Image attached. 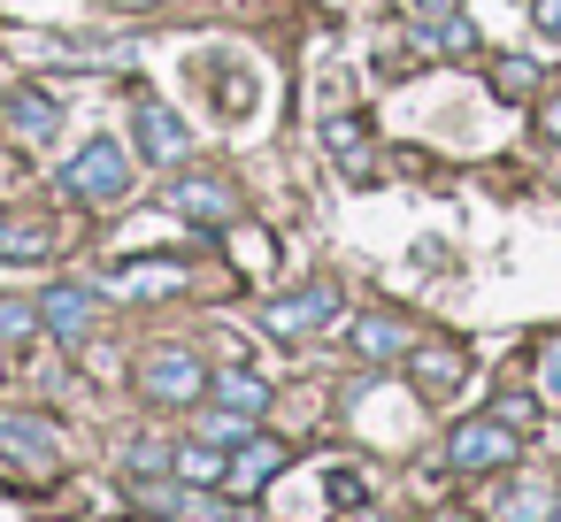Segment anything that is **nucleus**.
Wrapping results in <instances>:
<instances>
[{"mask_svg":"<svg viewBox=\"0 0 561 522\" xmlns=\"http://www.w3.org/2000/svg\"><path fill=\"white\" fill-rule=\"evenodd\" d=\"M323 139H331V154H339L346 170H362V124H346V116H339V124H331Z\"/></svg>","mask_w":561,"mask_h":522,"instance_id":"22","label":"nucleus"},{"mask_svg":"<svg viewBox=\"0 0 561 522\" xmlns=\"http://www.w3.org/2000/svg\"><path fill=\"white\" fill-rule=\"evenodd\" d=\"M39 330V308L32 300H0V346H16V338H32Z\"/></svg>","mask_w":561,"mask_h":522,"instance_id":"21","label":"nucleus"},{"mask_svg":"<svg viewBox=\"0 0 561 522\" xmlns=\"http://www.w3.org/2000/svg\"><path fill=\"white\" fill-rule=\"evenodd\" d=\"M492 522H561V499H553L546 476H515V484H500Z\"/></svg>","mask_w":561,"mask_h":522,"instance_id":"10","label":"nucleus"},{"mask_svg":"<svg viewBox=\"0 0 561 522\" xmlns=\"http://www.w3.org/2000/svg\"><path fill=\"white\" fill-rule=\"evenodd\" d=\"M0 453H9L16 468H32V476H55L62 438H55L47 422H32V415H0Z\"/></svg>","mask_w":561,"mask_h":522,"instance_id":"6","label":"nucleus"},{"mask_svg":"<svg viewBox=\"0 0 561 522\" xmlns=\"http://www.w3.org/2000/svg\"><path fill=\"white\" fill-rule=\"evenodd\" d=\"M492 93H500V101H530V93H538V62L507 55V62L492 70Z\"/></svg>","mask_w":561,"mask_h":522,"instance_id":"20","label":"nucleus"},{"mask_svg":"<svg viewBox=\"0 0 561 522\" xmlns=\"http://www.w3.org/2000/svg\"><path fill=\"white\" fill-rule=\"evenodd\" d=\"M131 139H139L131 154H147V162H162V170L193 154V131H185V116H178V108H162V101H139V108H131Z\"/></svg>","mask_w":561,"mask_h":522,"instance_id":"3","label":"nucleus"},{"mask_svg":"<svg viewBox=\"0 0 561 522\" xmlns=\"http://www.w3.org/2000/svg\"><path fill=\"white\" fill-rule=\"evenodd\" d=\"M0 124H9V139H24V147H47L62 131V108L47 93H9L0 101Z\"/></svg>","mask_w":561,"mask_h":522,"instance_id":"11","label":"nucleus"},{"mask_svg":"<svg viewBox=\"0 0 561 522\" xmlns=\"http://www.w3.org/2000/svg\"><path fill=\"white\" fill-rule=\"evenodd\" d=\"M47 254H55L47 216H0V262H47Z\"/></svg>","mask_w":561,"mask_h":522,"instance_id":"14","label":"nucleus"},{"mask_svg":"<svg viewBox=\"0 0 561 522\" xmlns=\"http://www.w3.org/2000/svg\"><path fill=\"white\" fill-rule=\"evenodd\" d=\"M538 131H546V139H553V147H561V93H553V101H546V108H538Z\"/></svg>","mask_w":561,"mask_h":522,"instance_id":"25","label":"nucleus"},{"mask_svg":"<svg viewBox=\"0 0 561 522\" xmlns=\"http://www.w3.org/2000/svg\"><path fill=\"white\" fill-rule=\"evenodd\" d=\"M170 208H178L185 223H231V216H239V193H231L224 177H178V185H170Z\"/></svg>","mask_w":561,"mask_h":522,"instance_id":"8","label":"nucleus"},{"mask_svg":"<svg viewBox=\"0 0 561 522\" xmlns=\"http://www.w3.org/2000/svg\"><path fill=\"white\" fill-rule=\"evenodd\" d=\"M515 453H523V430L500 422V415L454 422V438H446V461H454L461 476H484V468H500V461H515Z\"/></svg>","mask_w":561,"mask_h":522,"instance_id":"2","label":"nucleus"},{"mask_svg":"<svg viewBox=\"0 0 561 522\" xmlns=\"http://www.w3.org/2000/svg\"><path fill=\"white\" fill-rule=\"evenodd\" d=\"M201 384H208V369H201L185 346H170V353H147V361H139V392H147V399H162V407L201 399Z\"/></svg>","mask_w":561,"mask_h":522,"instance_id":"4","label":"nucleus"},{"mask_svg":"<svg viewBox=\"0 0 561 522\" xmlns=\"http://www.w3.org/2000/svg\"><path fill=\"white\" fill-rule=\"evenodd\" d=\"M208 392H216V399H224L231 415H247V422H254V415L270 407V384H262V376H247V369H224V376H216Z\"/></svg>","mask_w":561,"mask_h":522,"instance_id":"18","label":"nucleus"},{"mask_svg":"<svg viewBox=\"0 0 561 522\" xmlns=\"http://www.w3.org/2000/svg\"><path fill=\"white\" fill-rule=\"evenodd\" d=\"M162 292H185V262L147 254V262H124V269L101 285V300H162Z\"/></svg>","mask_w":561,"mask_h":522,"instance_id":"7","label":"nucleus"},{"mask_svg":"<svg viewBox=\"0 0 561 522\" xmlns=\"http://www.w3.org/2000/svg\"><path fill=\"white\" fill-rule=\"evenodd\" d=\"M408 369H415V384L438 399V392H454V384L469 376V353H461V346H415V353H408Z\"/></svg>","mask_w":561,"mask_h":522,"instance_id":"15","label":"nucleus"},{"mask_svg":"<svg viewBox=\"0 0 561 522\" xmlns=\"http://www.w3.org/2000/svg\"><path fill=\"white\" fill-rule=\"evenodd\" d=\"M93 308H101V285H93V292H47V308H39V330H55L62 346H78V338L93 330Z\"/></svg>","mask_w":561,"mask_h":522,"instance_id":"13","label":"nucleus"},{"mask_svg":"<svg viewBox=\"0 0 561 522\" xmlns=\"http://www.w3.org/2000/svg\"><path fill=\"white\" fill-rule=\"evenodd\" d=\"M538 399L561 407V338H546V353H538Z\"/></svg>","mask_w":561,"mask_h":522,"instance_id":"23","label":"nucleus"},{"mask_svg":"<svg viewBox=\"0 0 561 522\" xmlns=\"http://www.w3.org/2000/svg\"><path fill=\"white\" fill-rule=\"evenodd\" d=\"M170 476H185V484H224V476H231V461L216 453V438H201V445H178Z\"/></svg>","mask_w":561,"mask_h":522,"instance_id":"19","label":"nucleus"},{"mask_svg":"<svg viewBox=\"0 0 561 522\" xmlns=\"http://www.w3.org/2000/svg\"><path fill=\"white\" fill-rule=\"evenodd\" d=\"M339 315V285H308V292H293V300H270L262 308V330L270 338H308V330H323Z\"/></svg>","mask_w":561,"mask_h":522,"instance_id":"5","label":"nucleus"},{"mask_svg":"<svg viewBox=\"0 0 561 522\" xmlns=\"http://www.w3.org/2000/svg\"><path fill=\"white\" fill-rule=\"evenodd\" d=\"M346 338H354L362 361H408V353H415V330H408L400 315H362Z\"/></svg>","mask_w":561,"mask_h":522,"instance_id":"12","label":"nucleus"},{"mask_svg":"<svg viewBox=\"0 0 561 522\" xmlns=\"http://www.w3.org/2000/svg\"><path fill=\"white\" fill-rule=\"evenodd\" d=\"M530 16H538V32H546V39H561V0H538Z\"/></svg>","mask_w":561,"mask_h":522,"instance_id":"24","label":"nucleus"},{"mask_svg":"<svg viewBox=\"0 0 561 522\" xmlns=\"http://www.w3.org/2000/svg\"><path fill=\"white\" fill-rule=\"evenodd\" d=\"M431 522H461V514H431Z\"/></svg>","mask_w":561,"mask_h":522,"instance_id":"26","label":"nucleus"},{"mask_svg":"<svg viewBox=\"0 0 561 522\" xmlns=\"http://www.w3.org/2000/svg\"><path fill=\"white\" fill-rule=\"evenodd\" d=\"M423 9H431V24H423L431 47H446V55H469L477 47V32L461 24V0H423Z\"/></svg>","mask_w":561,"mask_h":522,"instance_id":"17","label":"nucleus"},{"mask_svg":"<svg viewBox=\"0 0 561 522\" xmlns=\"http://www.w3.org/2000/svg\"><path fill=\"white\" fill-rule=\"evenodd\" d=\"M147 499H154L170 522H247V514H231V507L216 499V484H185V476H178V484H154Z\"/></svg>","mask_w":561,"mask_h":522,"instance_id":"9","label":"nucleus"},{"mask_svg":"<svg viewBox=\"0 0 561 522\" xmlns=\"http://www.w3.org/2000/svg\"><path fill=\"white\" fill-rule=\"evenodd\" d=\"M277 468H285V445H270V438H239V461H231L224 484H231V491H262Z\"/></svg>","mask_w":561,"mask_h":522,"instance_id":"16","label":"nucleus"},{"mask_svg":"<svg viewBox=\"0 0 561 522\" xmlns=\"http://www.w3.org/2000/svg\"><path fill=\"white\" fill-rule=\"evenodd\" d=\"M62 193L85 200V208H116V200L131 193V147H124V139H93V147H78V154L62 162Z\"/></svg>","mask_w":561,"mask_h":522,"instance_id":"1","label":"nucleus"}]
</instances>
